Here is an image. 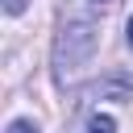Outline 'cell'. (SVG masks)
<instances>
[{
	"instance_id": "cell-1",
	"label": "cell",
	"mask_w": 133,
	"mask_h": 133,
	"mask_svg": "<svg viewBox=\"0 0 133 133\" xmlns=\"http://www.w3.org/2000/svg\"><path fill=\"white\" fill-rule=\"evenodd\" d=\"M96 42H100V33H96L91 21H66V25L58 29V42H54V79H58V83L75 79V75L91 62Z\"/></svg>"
},
{
	"instance_id": "cell-2",
	"label": "cell",
	"mask_w": 133,
	"mask_h": 133,
	"mask_svg": "<svg viewBox=\"0 0 133 133\" xmlns=\"http://www.w3.org/2000/svg\"><path fill=\"white\" fill-rule=\"evenodd\" d=\"M83 133H116V121L112 116H87V125H83Z\"/></svg>"
},
{
	"instance_id": "cell-3",
	"label": "cell",
	"mask_w": 133,
	"mask_h": 133,
	"mask_svg": "<svg viewBox=\"0 0 133 133\" xmlns=\"http://www.w3.org/2000/svg\"><path fill=\"white\" fill-rule=\"evenodd\" d=\"M8 133H37V125H33V121H12Z\"/></svg>"
},
{
	"instance_id": "cell-4",
	"label": "cell",
	"mask_w": 133,
	"mask_h": 133,
	"mask_svg": "<svg viewBox=\"0 0 133 133\" xmlns=\"http://www.w3.org/2000/svg\"><path fill=\"white\" fill-rule=\"evenodd\" d=\"M25 4H29V0H4V12L17 17V12H25Z\"/></svg>"
},
{
	"instance_id": "cell-5",
	"label": "cell",
	"mask_w": 133,
	"mask_h": 133,
	"mask_svg": "<svg viewBox=\"0 0 133 133\" xmlns=\"http://www.w3.org/2000/svg\"><path fill=\"white\" fill-rule=\"evenodd\" d=\"M125 37H129V46H133V17H129V25H125Z\"/></svg>"
}]
</instances>
